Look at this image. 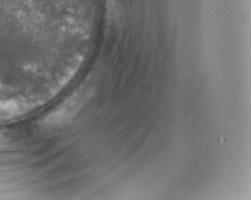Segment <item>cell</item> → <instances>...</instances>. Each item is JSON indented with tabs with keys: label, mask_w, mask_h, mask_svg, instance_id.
<instances>
[{
	"label": "cell",
	"mask_w": 251,
	"mask_h": 200,
	"mask_svg": "<svg viewBox=\"0 0 251 200\" xmlns=\"http://www.w3.org/2000/svg\"><path fill=\"white\" fill-rule=\"evenodd\" d=\"M23 105L15 100L0 101V119H11L23 112Z\"/></svg>",
	"instance_id": "1"
},
{
	"label": "cell",
	"mask_w": 251,
	"mask_h": 200,
	"mask_svg": "<svg viewBox=\"0 0 251 200\" xmlns=\"http://www.w3.org/2000/svg\"><path fill=\"white\" fill-rule=\"evenodd\" d=\"M0 139H1V138H0ZM0 142H1V140H0Z\"/></svg>",
	"instance_id": "2"
}]
</instances>
